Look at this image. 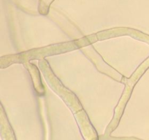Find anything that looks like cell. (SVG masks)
Segmentation results:
<instances>
[{"mask_svg": "<svg viewBox=\"0 0 149 140\" xmlns=\"http://www.w3.org/2000/svg\"><path fill=\"white\" fill-rule=\"evenodd\" d=\"M38 65L50 88L62 98L73 113L84 139L99 140L97 131L90 122L86 112H85L75 94L67 89L61 83V81L54 75L46 60H40Z\"/></svg>", "mask_w": 149, "mask_h": 140, "instance_id": "obj_1", "label": "cell"}, {"mask_svg": "<svg viewBox=\"0 0 149 140\" xmlns=\"http://www.w3.org/2000/svg\"><path fill=\"white\" fill-rule=\"evenodd\" d=\"M80 48L78 41L76 42H70L65 43L56 44L44 48L32 49L26 52L21 53L14 54V55H5L0 58V68L4 69L9 67L10 65L15 63L24 64L26 61H30L33 59H44L47 56L66 53L68 51H73Z\"/></svg>", "mask_w": 149, "mask_h": 140, "instance_id": "obj_2", "label": "cell"}, {"mask_svg": "<svg viewBox=\"0 0 149 140\" xmlns=\"http://www.w3.org/2000/svg\"><path fill=\"white\" fill-rule=\"evenodd\" d=\"M148 68L149 57L137 67V69L134 71V73L132 75V76L130 78H127L124 76L122 77L121 82L125 85V88H124L123 94L121 95V98H120L119 101L117 104L116 107L115 108L113 118L112 119L110 123L107 125V128H106L105 133H104V137H110V134L117 128L120 122V120H121L123 113L124 112L126 105H127L130 97H131L132 93L134 86L137 84V81L140 79V78L143 76V74L146 72V70Z\"/></svg>", "mask_w": 149, "mask_h": 140, "instance_id": "obj_3", "label": "cell"}, {"mask_svg": "<svg viewBox=\"0 0 149 140\" xmlns=\"http://www.w3.org/2000/svg\"><path fill=\"white\" fill-rule=\"evenodd\" d=\"M127 34L129 36L137 40L149 44V35L144 34L140 31H137L136 29H132V28H116L100 31V32L94 34V35L87 37H86V39L87 42L89 45H91L93 42H95L97 41L107 40L109 38L114 37L127 35Z\"/></svg>", "mask_w": 149, "mask_h": 140, "instance_id": "obj_4", "label": "cell"}, {"mask_svg": "<svg viewBox=\"0 0 149 140\" xmlns=\"http://www.w3.org/2000/svg\"><path fill=\"white\" fill-rule=\"evenodd\" d=\"M81 51L84 53H85L88 57L91 62L94 64V65L97 67V69L101 72L102 73L110 77L113 79L116 80L117 81H121L122 78V75L118 72H116L113 68H112L110 66H109L104 60L102 59L101 56L99 55L98 53L91 46V45H84V47H81Z\"/></svg>", "mask_w": 149, "mask_h": 140, "instance_id": "obj_5", "label": "cell"}, {"mask_svg": "<svg viewBox=\"0 0 149 140\" xmlns=\"http://www.w3.org/2000/svg\"><path fill=\"white\" fill-rule=\"evenodd\" d=\"M23 64L26 67V69L28 70V72H29L36 94L39 96H43L45 91L43 85L42 83V81H41L40 70L37 69V67L35 65L31 64L29 61L24 62Z\"/></svg>", "mask_w": 149, "mask_h": 140, "instance_id": "obj_6", "label": "cell"}, {"mask_svg": "<svg viewBox=\"0 0 149 140\" xmlns=\"http://www.w3.org/2000/svg\"><path fill=\"white\" fill-rule=\"evenodd\" d=\"M0 134L2 140H15V135L13 131L6 112L0 102Z\"/></svg>", "mask_w": 149, "mask_h": 140, "instance_id": "obj_7", "label": "cell"}, {"mask_svg": "<svg viewBox=\"0 0 149 140\" xmlns=\"http://www.w3.org/2000/svg\"><path fill=\"white\" fill-rule=\"evenodd\" d=\"M54 0H40L39 2L38 11L42 15H47L49 11L50 5Z\"/></svg>", "mask_w": 149, "mask_h": 140, "instance_id": "obj_8", "label": "cell"}]
</instances>
